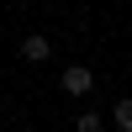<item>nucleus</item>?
<instances>
[{"label": "nucleus", "instance_id": "f257e3e1", "mask_svg": "<svg viewBox=\"0 0 132 132\" xmlns=\"http://www.w3.org/2000/svg\"><path fill=\"white\" fill-rule=\"evenodd\" d=\"M90 85H95V74L85 63H69L63 69V95H90Z\"/></svg>", "mask_w": 132, "mask_h": 132}, {"label": "nucleus", "instance_id": "f03ea898", "mask_svg": "<svg viewBox=\"0 0 132 132\" xmlns=\"http://www.w3.org/2000/svg\"><path fill=\"white\" fill-rule=\"evenodd\" d=\"M21 58H27V63H42V58H53V42L32 32V37H21Z\"/></svg>", "mask_w": 132, "mask_h": 132}, {"label": "nucleus", "instance_id": "7ed1b4c3", "mask_svg": "<svg viewBox=\"0 0 132 132\" xmlns=\"http://www.w3.org/2000/svg\"><path fill=\"white\" fill-rule=\"evenodd\" d=\"M111 122L122 127V132H132V101H116V111H111Z\"/></svg>", "mask_w": 132, "mask_h": 132}]
</instances>
